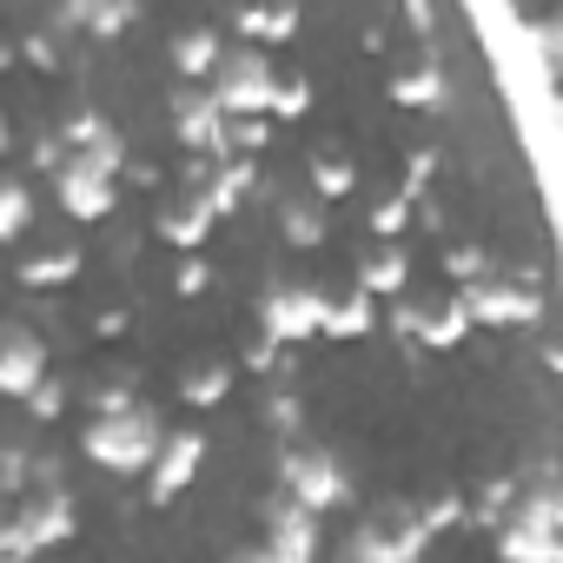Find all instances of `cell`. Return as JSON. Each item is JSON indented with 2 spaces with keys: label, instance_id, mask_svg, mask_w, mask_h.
<instances>
[{
  "label": "cell",
  "instance_id": "d6986e66",
  "mask_svg": "<svg viewBox=\"0 0 563 563\" xmlns=\"http://www.w3.org/2000/svg\"><path fill=\"white\" fill-rule=\"evenodd\" d=\"M212 225H219V219L206 212V199H173V206H166V212L153 219V232H159L166 245H179V252H199Z\"/></svg>",
  "mask_w": 563,
  "mask_h": 563
},
{
  "label": "cell",
  "instance_id": "e575fe53",
  "mask_svg": "<svg viewBox=\"0 0 563 563\" xmlns=\"http://www.w3.org/2000/svg\"><path fill=\"white\" fill-rule=\"evenodd\" d=\"M306 113H312V80H278L265 120H306Z\"/></svg>",
  "mask_w": 563,
  "mask_h": 563
},
{
  "label": "cell",
  "instance_id": "5b68a950",
  "mask_svg": "<svg viewBox=\"0 0 563 563\" xmlns=\"http://www.w3.org/2000/svg\"><path fill=\"white\" fill-rule=\"evenodd\" d=\"M424 550H431V530L405 504H391L385 517H372L345 537V563H424Z\"/></svg>",
  "mask_w": 563,
  "mask_h": 563
},
{
  "label": "cell",
  "instance_id": "9a60e30c",
  "mask_svg": "<svg viewBox=\"0 0 563 563\" xmlns=\"http://www.w3.org/2000/svg\"><path fill=\"white\" fill-rule=\"evenodd\" d=\"M54 27H60V34L80 27V34H93V41H113V34H126V27H140V8H133V0H74V8L54 14Z\"/></svg>",
  "mask_w": 563,
  "mask_h": 563
},
{
  "label": "cell",
  "instance_id": "8992f818",
  "mask_svg": "<svg viewBox=\"0 0 563 563\" xmlns=\"http://www.w3.org/2000/svg\"><path fill=\"white\" fill-rule=\"evenodd\" d=\"M325 306H332V299H325L319 286H272V292L258 299V339H272L278 352L299 345V339H319Z\"/></svg>",
  "mask_w": 563,
  "mask_h": 563
},
{
  "label": "cell",
  "instance_id": "ab89813d",
  "mask_svg": "<svg viewBox=\"0 0 563 563\" xmlns=\"http://www.w3.org/2000/svg\"><path fill=\"white\" fill-rule=\"evenodd\" d=\"M14 54H21L27 67H60V41H54V34H27Z\"/></svg>",
  "mask_w": 563,
  "mask_h": 563
},
{
  "label": "cell",
  "instance_id": "9c48e42d",
  "mask_svg": "<svg viewBox=\"0 0 563 563\" xmlns=\"http://www.w3.org/2000/svg\"><path fill=\"white\" fill-rule=\"evenodd\" d=\"M47 378V339L21 319H0V398H21Z\"/></svg>",
  "mask_w": 563,
  "mask_h": 563
},
{
  "label": "cell",
  "instance_id": "b9f144b4",
  "mask_svg": "<svg viewBox=\"0 0 563 563\" xmlns=\"http://www.w3.org/2000/svg\"><path fill=\"white\" fill-rule=\"evenodd\" d=\"M60 159H67L60 133H41V140H34V166H41V173H60Z\"/></svg>",
  "mask_w": 563,
  "mask_h": 563
},
{
  "label": "cell",
  "instance_id": "c3c4849f",
  "mask_svg": "<svg viewBox=\"0 0 563 563\" xmlns=\"http://www.w3.org/2000/svg\"><path fill=\"white\" fill-rule=\"evenodd\" d=\"M0 563H21V556H0Z\"/></svg>",
  "mask_w": 563,
  "mask_h": 563
},
{
  "label": "cell",
  "instance_id": "7dc6e473",
  "mask_svg": "<svg viewBox=\"0 0 563 563\" xmlns=\"http://www.w3.org/2000/svg\"><path fill=\"white\" fill-rule=\"evenodd\" d=\"M0 153H8V113H0Z\"/></svg>",
  "mask_w": 563,
  "mask_h": 563
},
{
  "label": "cell",
  "instance_id": "f1b7e54d",
  "mask_svg": "<svg viewBox=\"0 0 563 563\" xmlns=\"http://www.w3.org/2000/svg\"><path fill=\"white\" fill-rule=\"evenodd\" d=\"M510 504H517V477H490V484L477 490V504H464V523H484V530H497V523L510 517Z\"/></svg>",
  "mask_w": 563,
  "mask_h": 563
},
{
  "label": "cell",
  "instance_id": "44dd1931",
  "mask_svg": "<svg viewBox=\"0 0 563 563\" xmlns=\"http://www.w3.org/2000/svg\"><path fill=\"white\" fill-rule=\"evenodd\" d=\"M424 352H457L464 339H471V319H464V306L457 299H444V306H424V319H418V332H411Z\"/></svg>",
  "mask_w": 563,
  "mask_h": 563
},
{
  "label": "cell",
  "instance_id": "30bf717a",
  "mask_svg": "<svg viewBox=\"0 0 563 563\" xmlns=\"http://www.w3.org/2000/svg\"><path fill=\"white\" fill-rule=\"evenodd\" d=\"M199 464H206V431H166V444H159V457L146 471V504L186 497L192 477H199Z\"/></svg>",
  "mask_w": 563,
  "mask_h": 563
},
{
  "label": "cell",
  "instance_id": "5bb4252c",
  "mask_svg": "<svg viewBox=\"0 0 563 563\" xmlns=\"http://www.w3.org/2000/svg\"><path fill=\"white\" fill-rule=\"evenodd\" d=\"M391 100H398V107H418V113H438V107L451 100V74H444V60H438L431 47H418V60L391 74Z\"/></svg>",
  "mask_w": 563,
  "mask_h": 563
},
{
  "label": "cell",
  "instance_id": "f546056e",
  "mask_svg": "<svg viewBox=\"0 0 563 563\" xmlns=\"http://www.w3.org/2000/svg\"><path fill=\"white\" fill-rule=\"evenodd\" d=\"M372 232H378L385 245H405V232H411V199H405V192H385V199L372 206Z\"/></svg>",
  "mask_w": 563,
  "mask_h": 563
},
{
  "label": "cell",
  "instance_id": "7a4b0ae2",
  "mask_svg": "<svg viewBox=\"0 0 563 563\" xmlns=\"http://www.w3.org/2000/svg\"><path fill=\"white\" fill-rule=\"evenodd\" d=\"M457 306L471 319V332H530L543 325V272L517 265V272H490L477 286H457Z\"/></svg>",
  "mask_w": 563,
  "mask_h": 563
},
{
  "label": "cell",
  "instance_id": "7402d4cb",
  "mask_svg": "<svg viewBox=\"0 0 563 563\" xmlns=\"http://www.w3.org/2000/svg\"><path fill=\"white\" fill-rule=\"evenodd\" d=\"M232 27L245 47H278L299 34V8H245V14H232Z\"/></svg>",
  "mask_w": 563,
  "mask_h": 563
},
{
  "label": "cell",
  "instance_id": "83f0119b",
  "mask_svg": "<svg viewBox=\"0 0 563 563\" xmlns=\"http://www.w3.org/2000/svg\"><path fill=\"white\" fill-rule=\"evenodd\" d=\"M312 192H319V206H325V199H352V192H358V166L339 159V153H319V159H312Z\"/></svg>",
  "mask_w": 563,
  "mask_h": 563
},
{
  "label": "cell",
  "instance_id": "74e56055",
  "mask_svg": "<svg viewBox=\"0 0 563 563\" xmlns=\"http://www.w3.org/2000/svg\"><path fill=\"white\" fill-rule=\"evenodd\" d=\"M418 517H424V530H431V537H444L451 523H464V497H451V490H444V497H431Z\"/></svg>",
  "mask_w": 563,
  "mask_h": 563
},
{
  "label": "cell",
  "instance_id": "52a82bcc",
  "mask_svg": "<svg viewBox=\"0 0 563 563\" xmlns=\"http://www.w3.org/2000/svg\"><path fill=\"white\" fill-rule=\"evenodd\" d=\"M252 550H258V563H319V517L278 490L265 504V537Z\"/></svg>",
  "mask_w": 563,
  "mask_h": 563
},
{
  "label": "cell",
  "instance_id": "d6a6232c",
  "mask_svg": "<svg viewBox=\"0 0 563 563\" xmlns=\"http://www.w3.org/2000/svg\"><path fill=\"white\" fill-rule=\"evenodd\" d=\"M272 146V120H225V153L245 159V153H265Z\"/></svg>",
  "mask_w": 563,
  "mask_h": 563
},
{
  "label": "cell",
  "instance_id": "1f68e13d",
  "mask_svg": "<svg viewBox=\"0 0 563 563\" xmlns=\"http://www.w3.org/2000/svg\"><path fill=\"white\" fill-rule=\"evenodd\" d=\"M444 272H451V286H477V278H490V252L484 245H451Z\"/></svg>",
  "mask_w": 563,
  "mask_h": 563
},
{
  "label": "cell",
  "instance_id": "d590c367",
  "mask_svg": "<svg viewBox=\"0 0 563 563\" xmlns=\"http://www.w3.org/2000/svg\"><path fill=\"white\" fill-rule=\"evenodd\" d=\"M133 405H140V391H133L126 378H120V385H100V391H87V411H93V418H120V411H133Z\"/></svg>",
  "mask_w": 563,
  "mask_h": 563
},
{
  "label": "cell",
  "instance_id": "7c38bea8",
  "mask_svg": "<svg viewBox=\"0 0 563 563\" xmlns=\"http://www.w3.org/2000/svg\"><path fill=\"white\" fill-rule=\"evenodd\" d=\"M54 192H60V206H67L80 225H100V219H113V206H120V179H107V173H93V166H80V159H60Z\"/></svg>",
  "mask_w": 563,
  "mask_h": 563
},
{
  "label": "cell",
  "instance_id": "8fae6325",
  "mask_svg": "<svg viewBox=\"0 0 563 563\" xmlns=\"http://www.w3.org/2000/svg\"><path fill=\"white\" fill-rule=\"evenodd\" d=\"M173 140H179L192 159H225V113H219L199 87H179V93H173Z\"/></svg>",
  "mask_w": 563,
  "mask_h": 563
},
{
  "label": "cell",
  "instance_id": "277c9868",
  "mask_svg": "<svg viewBox=\"0 0 563 563\" xmlns=\"http://www.w3.org/2000/svg\"><path fill=\"white\" fill-rule=\"evenodd\" d=\"M278 490H286L299 510L325 517V510H345L358 484L345 477V464H339L332 451H319V444H286V451H278Z\"/></svg>",
  "mask_w": 563,
  "mask_h": 563
},
{
  "label": "cell",
  "instance_id": "4316f807",
  "mask_svg": "<svg viewBox=\"0 0 563 563\" xmlns=\"http://www.w3.org/2000/svg\"><path fill=\"white\" fill-rule=\"evenodd\" d=\"M27 225H34V186L0 173V245H14Z\"/></svg>",
  "mask_w": 563,
  "mask_h": 563
},
{
  "label": "cell",
  "instance_id": "60d3db41",
  "mask_svg": "<svg viewBox=\"0 0 563 563\" xmlns=\"http://www.w3.org/2000/svg\"><path fill=\"white\" fill-rule=\"evenodd\" d=\"M385 319H391V332H398V339H411V332H418V319H424V306L405 292V299H391V312H385Z\"/></svg>",
  "mask_w": 563,
  "mask_h": 563
},
{
  "label": "cell",
  "instance_id": "6da1fadb",
  "mask_svg": "<svg viewBox=\"0 0 563 563\" xmlns=\"http://www.w3.org/2000/svg\"><path fill=\"white\" fill-rule=\"evenodd\" d=\"M159 444H166V424H159L153 405H133V411H120V418H87V424H80L87 464H100V471H113V477H146L153 457H159Z\"/></svg>",
  "mask_w": 563,
  "mask_h": 563
},
{
  "label": "cell",
  "instance_id": "f6af8a7d",
  "mask_svg": "<svg viewBox=\"0 0 563 563\" xmlns=\"http://www.w3.org/2000/svg\"><path fill=\"white\" fill-rule=\"evenodd\" d=\"M93 339H126V312H120V306L100 312V319H93Z\"/></svg>",
  "mask_w": 563,
  "mask_h": 563
},
{
  "label": "cell",
  "instance_id": "ac0fdd59",
  "mask_svg": "<svg viewBox=\"0 0 563 563\" xmlns=\"http://www.w3.org/2000/svg\"><path fill=\"white\" fill-rule=\"evenodd\" d=\"M80 265H87V252H74V245H54V252H34V258H21L14 265V278L27 292H60V286H74L80 278Z\"/></svg>",
  "mask_w": 563,
  "mask_h": 563
},
{
  "label": "cell",
  "instance_id": "484cf974",
  "mask_svg": "<svg viewBox=\"0 0 563 563\" xmlns=\"http://www.w3.org/2000/svg\"><path fill=\"white\" fill-rule=\"evenodd\" d=\"M265 424L278 444H299V431H306V398L286 378H272V391H265Z\"/></svg>",
  "mask_w": 563,
  "mask_h": 563
},
{
  "label": "cell",
  "instance_id": "d4e9b609",
  "mask_svg": "<svg viewBox=\"0 0 563 563\" xmlns=\"http://www.w3.org/2000/svg\"><path fill=\"white\" fill-rule=\"evenodd\" d=\"M179 398H186L192 411L225 405V398H232V365H186V372H179Z\"/></svg>",
  "mask_w": 563,
  "mask_h": 563
},
{
  "label": "cell",
  "instance_id": "cb8c5ba5",
  "mask_svg": "<svg viewBox=\"0 0 563 563\" xmlns=\"http://www.w3.org/2000/svg\"><path fill=\"white\" fill-rule=\"evenodd\" d=\"M372 325H378V306H372L365 292H345V299H332V306H325L319 339H365Z\"/></svg>",
  "mask_w": 563,
  "mask_h": 563
},
{
  "label": "cell",
  "instance_id": "ee69618b",
  "mask_svg": "<svg viewBox=\"0 0 563 563\" xmlns=\"http://www.w3.org/2000/svg\"><path fill=\"white\" fill-rule=\"evenodd\" d=\"M405 27H411V34H424V41H431V34H438V14H431V8H424V0H405Z\"/></svg>",
  "mask_w": 563,
  "mask_h": 563
},
{
  "label": "cell",
  "instance_id": "4fadbf2b",
  "mask_svg": "<svg viewBox=\"0 0 563 563\" xmlns=\"http://www.w3.org/2000/svg\"><path fill=\"white\" fill-rule=\"evenodd\" d=\"M490 543H497L504 563H563V530L537 523V517H517V510L490 530Z\"/></svg>",
  "mask_w": 563,
  "mask_h": 563
},
{
  "label": "cell",
  "instance_id": "bcb514c9",
  "mask_svg": "<svg viewBox=\"0 0 563 563\" xmlns=\"http://www.w3.org/2000/svg\"><path fill=\"white\" fill-rule=\"evenodd\" d=\"M14 60H21V54H14V47H8V41H0V74H8V67H14Z\"/></svg>",
  "mask_w": 563,
  "mask_h": 563
},
{
  "label": "cell",
  "instance_id": "2e32d148",
  "mask_svg": "<svg viewBox=\"0 0 563 563\" xmlns=\"http://www.w3.org/2000/svg\"><path fill=\"white\" fill-rule=\"evenodd\" d=\"M405 286H411V252L405 245H378V252L358 258V292L372 306L378 299H405Z\"/></svg>",
  "mask_w": 563,
  "mask_h": 563
},
{
  "label": "cell",
  "instance_id": "ffe728a7",
  "mask_svg": "<svg viewBox=\"0 0 563 563\" xmlns=\"http://www.w3.org/2000/svg\"><path fill=\"white\" fill-rule=\"evenodd\" d=\"M219 34L212 27H186V34H173V74L192 87V80H212V67H219Z\"/></svg>",
  "mask_w": 563,
  "mask_h": 563
},
{
  "label": "cell",
  "instance_id": "7bdbcfd3",
  "mask_svg": "<svg viewBox=\"0 0 563 563\" xmlns=\"http://www.w3.org/2000/svg\"><path fill=\"white\" fill-rule=\"evenodd\" d=\"M245 372H265V378H278V345H272V339H258V345L245 352Z\"/></svg>",
  "mask_w": 563,
  "mask_h": 563
},
{
  "label": "cell",
  "instance_id": "603a6c76",
  "mask_svg": "<svg viewBox=\"0 0 563 563\" xmlns=\"http://www.w3.org/2000/svg\"><path fill=\"white\" fill-rule=\"evenodd\" d=\"M325 232H332V219H325L319 199H286V206H278V239H286V245L312 252V245H325Z\"/></svg>",
  "mask_w": 563,
  "mask_h": 563
},
{
  "label": "cell",
  "instance_id": "e0dca14e",
  "mask_svg": "<svg viewBox=\"0 0 563 563\" xmlns=\"http://www.w3.org/2000/svg\"><path fill=\"white\" fill-rule=\"evenodd\" d=\"M258 186V166L252 159H212V173H206V186H199V199H206V212L212 219H225V212H239L245 206V192Z\"/></svg>",
  "mask_w": 563,
  "mask_h": 563
},
{
  "label": "cell",
  "instance_id": "f35d334b",
  "mask_svg": "<svg viewBox=\"0 0 563 563\" xmlns=\"http://www.w3.org/2000/svg\"><path fill=\"white\" fill-rule=\"evenodd\" d=\"M431 173H438V153H431V146H418V153H411V166H405V186H398V192H405V199H424Z\"/></svg>",
  "mask_w": 563,
  "mask_h": 563
},
{
  "label": "cell",
  "instance_id": "8d00e7d4",
  "mask_svg": "<svg viewBox=\"0 0 563 563\" xmlns=\"http://www.w3.org/2000/svg\"><path fill=\"white\" fill-rule=\"evenodd\" d=\"M206 286H212V265H206L199 252H186V258H179V272H173V292H179V299H199Z\"/></svg>",
  "mask_w": 563,
  "mask_h": 563
},
{
  "label": "cell",
  "instance_id": "4dcf8cb0",
  "mask_svg": "<svg viewBox=\"0 0 563 563\" xmlns=\"http://www.w3.org/2000/svg\"><path fill=\"white\" fill-rule=\"evenodd\" d=\"M27 477H34V444H0V497H21L27 490Z\"/></svg>",
  "mask_w": 563,
  "mask_h": 563
},
{
  "label": "cell",
  "instance_id": "836d02e7",
  "mask_svg": "<svg viewBox=\"0 0 563 563\" xmlns=\"http://www.w3.org/2000/svg\"><path fill=\"white\" fill-rule=\"evenodd\" d=\"M60 411H67V378H54V372H47V378L27 391V418H34V424H54Z\"/></svg>",
  "mask_w": 563,
  "mask_h": 563
},
{
  "label": "cell",
  "instance_id": "ba28073f",
  "mask_svg": "<svg viewBox=\"0 0 563 563\" xmlns=\"http://www.w3.org/2000/svg\"><path fill=\"white\" fill-rule=\"evenodd\" d=\"M14 523H21V537H27L34 550H54V543H67V537L80 530V504H74L67 484H27Z\"/></svg>",
  "mask_w": 563,
  "mask_h": 563
},
{
  "label": "cell",
  "instance_id": "3957f363",
  "mask_svg": "<svg viewBox=\"0 0 563 563\" xmlns=\"http://www.w3.org/2000/svg\"><path fill=\"white\" fill-rule=\"evenodd\" d=\"M272 93H278V67H272L265 47H225L219 67H212V87H206V100L225 120H265Z\"/></svg>",
  "mask_w": 563,
  "mask_h": 563
}]
</instances>
